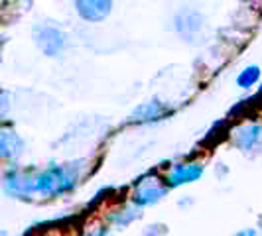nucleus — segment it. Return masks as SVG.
Returning <instances> with one entry per match:
<instances>
[{"instance_id":"obj_6","label":"nucleus","mask_w":262,"mask_h":236,"mask_svg":"<svg viewBox=\"0 0 262 236\" xmlns=\"http://www.w3.org/2000/svg\"><path fill=\"white\" fill-rule=\"evenodd\" d=\"M34 38L41 52L50 57H55L57 53H61L67 48V36L55 26L43 24L34 30Z\"/></svg>"},{"instance_id":"obj_13","label":"nucleus","mask_w":262,"mask_h":236,"mask_svg":"<svg viewBox=\"0 0 262 236\" xmlns=\"http://www.w3.org/2000/svg\"><path fill=\"white\" fill-rule=\"evenodd\" d=\"M233 236H258L256 234V230L254 228H245V230H241V232H236Z\"/></svg>"},{"instance_id":"obj_9","label":"nucleus","mask_w":262,"mask_h":236,"mask_svg":"<svg viewBox=\"0 0 262 236\" xmlns=\"http://www.w3.org/2000/svg\"><path fill=\"white\" fill-rule=\"evenodd\" d=\"M24 148H26L24 140L16 132L8 130V128H2V132H0V156H2L4 161L22 157Z\"/></svg>"},{"instance_id":"obj_12","label":"nucleus","mask_w":262,"mask_h":236,"mask_svg":"<svg viewBox=\"0 0 262 236\" xmlns=\"http://www.w3.org/2000/svg\"><path fill=\"white\" fill-rule=\"evenodd\" d=\"M89 236H113V232H111V228H106V226H99V228L91 230Z\"/></svg>"},{"instance_id":"obj_3","label":"nucleus","mask_w":262,"mask_h":236,"mask_svg":"<svg viewBox=\"0 0 262 236\" xmlns=\"http://www.w3.org/2000/svg\"><path fill=\"white\" fill-rule=\"evenodd\" d=\"M32 175L34 171L26 170H8L4 173V179H2V189L6 195L14 197V199H34V183H32Z\"/></svg>"},{"instance_id":"obj_11","label":"nucleus","mask_w":262,"mask_h":236,"mask_svg":"<svg viewBox=\"0 0 262 236\" xmlns=\"http://www.w3.org/2000/svg\"><path fill=\"white\" fill-rule=\"evenodd\" d=\"M262 77V71L258 65H247L238 75H236L235 83L238 89H245V91H249L252 87H256L258 85V81Z\"/></svg>"},{"instance_id":"obj_2","label":"nucleus","mask_w":262,"mask_h":236,"mask_svg":"<svg viewBox=\"0 0 262 236\" xmlns=\"http://www.w3.org/2000/svg\"><path fill=\"white\" fill-rule=\"evenodd\" d=\"M168 191H170V187L166 183V179L152 175V173L144 175L140 181H136L134 189H132V205H136L138 209L152 207L168 195Z\"/></svg>"},{"instance_id":"obj_8","label":"nucleus","mask_w":262,"mask_h":236,"mask_svg":"<svg viewBox=\"0 0 262 236\" xmlns=\"http://www.w3.org/2000/svg\"><path fill=\"white\" fill-rule=\"evenodd\" d=\"M170 114V108L164 106L158 101H152V103H144L140 105L130 116V122L134 124H150V122H158L162 118H166Z\"/></svg>"},{"instance_id":"obj_1","label":"nucleus","mask_w":262,"mask_h":236,"mask_svg":"<svg viewBox=\"0 0 262 236\" xmlns=\"http://www.w3.org/2000/svg\"><path fill=\"white\" fill-rule=\"evenodd\" d=\"M34 197L55 199L71 193L79 183L77 170L71 166H50L41 171H34Z\"/></svg>"},{"instance_id":"obj_5","label":"nucleus","mask_w":262,"mask_h":236,"mask_svg":"<svg viewBox=\"0 0 262 236\" xmlns=\"http://www.w3.org/2000/svg\"><path fill=\"white\" fill-rule=\"evenodd\" d=\"M233 138V144L247 156H252L256 152H260L262 148V126L256 122H247V124H241L238 128L233 130L231 134Z\"/></svg>"},{"instance_id":"obj_7","label":"nucleus","mask_w":262,"mask_h":236,"mask_svg":"<svg viewBox=\"0 0 262 236\" xmlns=\"http://www.w3.org/2000/svg\"><path fill=\"white\" fill-rule=\"evenodd\" d=\"M77 14L87 22H103L113 12V2L106 0H81L75 2Z\"/></svg>"},{"instance_id":"obj_4","label":"nucleus","mask_w":262,"mask_h":236,"mask_svg":"<svg viewBox=\"0 0 262 236\" xmlns=\"http://www.w3.org/2000/svg\"><path fill=\"white\" fill-rule=\"evenodd\" d=\"M203 173H205L203 163H199V161H180V163L171 166L164 179H166L170 189H178V187L199 181Z\"/></svg>"},{"instance_id":"obj_10","label":"nucleus","mask_w":262,"mask_h":236,"mask_svg":"<svg viewBox=\"0 0 262 236\" xmlns=\"http://www.w3.org/2000/svg\"><path fill=\"white\" fill-rule=\"evenodd\" d=\"M138 217H140V209L136 205H122L106 215V223L115 228H124L134 223Z\"/></svg>"}]
</instances>
